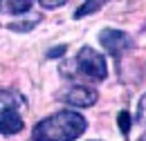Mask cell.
I'll use <instances>...</instances> for the list:
<instances>
[{"label":"cell","mask_w":146,"mask_h":141,"mask_svg":"<svg viewBox=\"0 0 146 141\" xmlns=\"http://www.w3.org/2000/svg\"><path fill=\"white\" fill-rule=\"evenodd\" d=\"M88 128V121L72 110H61L43 121H38L32 130L34 141H74Z\"/></svg>","instance_id":"cell-1"},{"label":"cell","mask_w":146,"mask_h":141,"mask_svg":"<svg viewBox=\"0 0 146 141\" xmlns=\"http://www.w3.org/2000/svg\"><path fill=\"white\" fill-rule=\"evenodd\" d=\"M61 74L70 78H86V81L99 83V81H106L108 65H106V58L94 47H81L72 63L61 65Z\"/></svg>","instance_id":"cell-2"},{"label":"cell","mask_w":146,"mask_h":141,"mask_svg":"<svg viewBox=\"0 0 146 141\" xmlns=\"http://www.w3.org/2000/svg\"><path fill=\"white\" fill-rule=\"evenodd\" d=\"M99 43H101V47H104L110 56H115V58H119L121 54H126L128 49H133V38H130L126 32L115 29V27H106V29H101V34H99Z\"/></svg>","instance_id":"cell-3"},{"label":"cell","mask_w":146,"mask_h":141,"mask_svg":"<svg viewBox=\"0 0 146 141\" xmlns=\"http://www.w3.org/2000/svg\"><path fill=\"white\" fill-rule=\"evenodd\" d=\"M61 99H63V103L72 107H92L97 103L99 94H97V90L88 88V85H72L61 94Z\"/></svg>","instance_id":"cell-4"},{"label":"cell","mask_w":146,"mask_h":141,"mask_svg":"<svg viewBox=\"0 0 146 141\" xmlns=\"http://www.w3.org/2000/svg\"><path fill=\"white\" fill-rule=\"evenodd\" d=\"M25 105V99L14 90H0V117L5 112H18V107Z\"/></svg>","instance_id":"cell-5"},{"label":"cell","mask_w":146,"mask_h":141,"mask_svg":"<svg viewBox=\"0 0 146 141\" xmlns=\"http://www.w3.org/2000/svg\"><path fill=\"white\" fill-rule=\"evenodd\" d=\"M23 119H20L18 112H5L0 117V134L5 137H11V134H18L23 130Z\"/></svg>","instance_id":"cell-6"},{"label":"cell","mask_w":146,"mask_h":141,"mask_svg":"<svg viewBox=\"0 0 146 141\" xmlns=\"http://www.w3.org/2000/svg\"><path fill=\"white\" fill-rule=\"evenodd\" d=\"M0 9H5V14H11V16H23V14H29L32 9V0H0Z\"/></svg>","instance_id":"cell-7"},{"label":"cell","mask_w":146,"mask_h":141,"mask_svg":"<svg viewBox=\"0 0 146 141\" xmlns=\"http://www.w3.org/2000/svg\"><path fill=\"white\" fill-rule=\"evenodd\" d=\"M40 20H43L40 14H32L29 18H23V20H16V22H9L7 29H11V32H32Z\"/></svg>","instance_id":"cell-8"},{"label":"cell","mask_w":146,"mask_h":141,"mask_svg":"<svg viewBox=\"0 0 146 141\" xmlns=\"http://www.w3.org/2000/svg\"><path fill=\"white\" fill-rule=\"evenodd\" d=\"M104 7V2L99 0V2H86V5H81L79 9H76V14H74V18H83V16H90V14H94V11H99Z\"/></svg>","instance_id":"cell-9"},{"label":"cell","mask_w":146,"mask_h":141,"mask_svg":"<svg viewBox=\"0 0 146 141\" xmlns=\"http://www.w3.org/2000/svg\"><path fill=\"white\" fill-rule=\"evenodd\" d=\"M117 123H119L121 134H124V137H128V132H130V114H128L126 110H121V112L117 114Z\"/></svg>","instance_id":"cell-10"},{"label":"cell","mask_w":146,"mask_h":141,"mask_svg":"<svg viewBox=\"0 0 146 141\" xmlns=\"http://www.w3.org/2000/svg\"><path fill=\"white\" fill-rule=\"evenodd\" d=\"M137 123L142 125V128H146V94L137 103Z\"/></svg>","instance_id":"cell-11"},{"label":"cell","mask_w":146,"mask_h":141,"mask_svg":"<svg viewBox=\"0 0 146 141\" xmlns=\"http://www.w3.org/2000/svg\"><path fill=\"white\" fill-rule=\"evenodd\" d=\"M63 5H65V0H40V7L43 9H58Z\"/></svg>","instance_id":"cell-12"},{"label":"cell","mask_w":146,"mask_h":141,"mask_svg":"<svg viewBox=\"0 0 146 141\" xmlns=\"http://www.w3.org/2000/svg\"><path fill=\"white\" fill-rule=\"evenodd\" d=\"M65 54V45H56L54 49L47 52V58H56V56H63Z\"/></svg>","instance_id":"cell-13"},{"label":"cell","mask_w":146,"mask_h":141,"mask_svg":"<svg viewBox=\"0 0 146 141\" xmlns=\"http://www.w3.org/2000/svg\"><path fill=\"white\" fill-rule=\"evenodd\" d=\"M139 141H146V134H144V137H139Z\"/></svg>","instance_id":"cell-14"}]
</instances>
